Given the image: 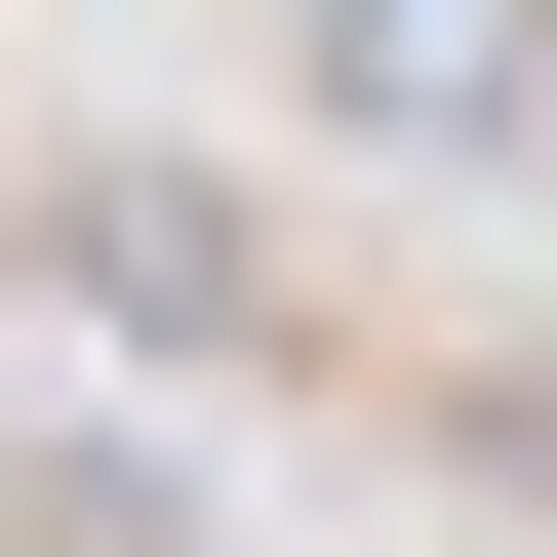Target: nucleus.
Wrapping results in <instances>:
<instances>
[{
  "mask_svg": "<svg viewBox=\"0 0 557 557\" xmlns=\"http://www.w3.org/2000/svg\"><path fill=\"white\" fill-rule=\"evenodd\" d=\"M40 278H81L120 359H278V239H239V160H40Z\"/></svg>",
  "mask_w": 557,
  "mask_h": 557,
  "instance_id": "1",
  "label": "nucleus"
},
{
  "mask_svg": "<svg viewBox=\"0 0 557 557\" xmlns=\"http://www.w3.org/2000/svg\"><path fill=\"white\" fill-rule=\"evenodd\" d=\"M278 81L359 120V160H518L557 120V0H278Z\"/></svg>",
  "mask_w": 557,
  "mask_h": 557,
  "instance_id": "2",
  "label": "nucleus"
}]
</instances>
